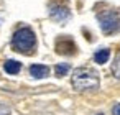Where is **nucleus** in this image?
<instances>
[{
  "label": "nucleus",
  "instance_id": "obj_1",
  "mask_svg": "<svg viewBox=\"0 0 120 115\" xmlns=\"http://www.w3.org/2000/svg\"><path fill=\"white\" fill-rule=\"evenodd\" d=\"M72 87L79 92L99 87V74L90 67H77L72 72Z\"/></svg>",
  "mask_w": 120,
  "mask_h": 115
},
{
  "label": "nucleus",
  "instance_id": "obj_2",
  "mask_svg": "<svg viewBox=\"0 0 120 115\" xmlns=\"http://www.w3.org/2000/svg\"><path fill=\"white\" fill-rule=\"evenodd\" d=\"M12 46L18 53H30L36 46V36H35L33 30H30V28L17 30L13 35V40H12Z\"/></svg>",
  "mask_w": 120,
  "mask_h": 115
},
{
  "label": "nucleus",
  "instance_id": "obj_3",
  "mask_svg": "<svg viewBox=\"0 0 120 115\" xmlns=\"http://www.w3.org/2000/svg\"><path fill=\"white\" fill-rule=\"evenodd\" d=\"M97 20L100 23V30L105 35H113L120 31V17L113 10H105L97 15Z\"/></svg>",
  "mask_w": 120,
  "mask_h": 115
},
{
  "label": "nucleus",
  "instance_id": "obj_4",
  "mask_svg": "<svg viewBox=\"0 0 120 115\" xmlns=\"http://www.w3.org/2000/svg\"><path fill=\"white\" fill-rule=\"evenodd\" d=\"M49 17H51L54 22L64 25V23L71 18V12H69L68 7H63V5H51V7H49Z\"/></svg>",
  "mask_w": 120,
  "mask_h": 115
},
{
  "label": "nucleus",
  "instance_id": "obj_5",
  "mask_svg": "<svg viewBox=\"0 0 120 115\" xmlns=\"http://www.w3.org/2000/svg\"><path fill=\"white\" fill-rule=\"evenodd\" d=\"M30 74L35 79H43L49 74V67L48 66H41V64H33L30 66Z\"/></svg>",
  "mask_w": 120,
  "mask_h": 115
},
{
  "label": "nucleus",
  "instance_id": "obj_6",
  "mask_svg": "<svg viewBox=\"0 0 120 115\" xmlns=\"http://www.w3.org/2000/svg\"><path fill=\"white\" fill-rule=\"evenodd\" d=\"M74 49H76L74 43L72 41H68V40L66 41H58V45H56V51L59 54H72Z\"/></svg>",
  "mask_w": 120,
  "mask_h": 115
},
{
  "label": "nucleus",
  "instance_id": "obj_7",
  "mask_svg": "<svg viewBox=\"0 0 120 115\" xmlns=\"http://www.w3.org/2000/svg\"><path fill=\"white\" fill-rule=\"evenodd\" d=\"M4 69H5L8 74H18L20 69H22V64H20L18 61H15V59H8V61H5Z\"/></svg>",
  "mask_w": 120,
  "mask_h": 115
},
{
  "label": "nucleus",
  "instance_id": "obj_8",
  "mask_svg": "<svg viewBox=\"0 0 120 115\" xmlns=\"http://www.w3.org/2000/svg\"><path fill=\"white\" fill-rule=\"evenodd\" d=\"M109 58H110V51H109L107 48H104V49H99V51L94 54V61H95V63H99V64H104V63H107V61H109Z\"/></svg>",
  "mask_w": 120,
  "mask_h": 115
},
{
  "label": "nucleus",
  "instance_id": "obj_9",
  "mask_svg": "<svg viewBox=\"0 0 120 115\" xmlns=\"http://www.w3.org/2000/svg\"><path fill=\"white\" fill-rule=\"evenodd\" d=\"M69 69H71V66H69L68 63H61V64H56V66H54V72H56V76H59V77L66 76Z\"/></svg>",
  "mask_w": 120,
  "mask_h": 115
},
{
  "label": "nucleus",
  "instance_id": "obj_10",
  "mask_svg": "<svg viewBox=\"0 0 120 115\" xmlns=\"http://www.w3.org/2000/svg\"><path fill=\"white\" fill-rule=\"evenodd\" d=\"M112 72H113V76L117 79H120V51L117 53V56H115V59L112 63Z\"/></svg>",
  "mask_w": 120,
  "mask_h": 115
},
{
  "label": "nucleus",
  "instance_id": "obj_11",
  "mask_svg": "<svg viewBox=\"0 0 120 115\" xmlns=\"http://www.w3.org/2000/svg\"><path fill=\"white\" fill-rule=\"evenodd\" d=\"M113 115H120V104H117V105H113Z\"/></svg>",
  "mask_w": 120,
  "mask_h": 115
},
{
  "label": "nucleus",
  "instance_id": "obj_12",
  "mask_svg": "<svg viewBox=\"0 0 120 115\" xmlns=\"http://www.w3.org/2000/svg\"><path fill=\"white\" fill-rule=\"evenodd\" d=\"M95 115H104V113H95Z\"/></svg>",
  "mask_w": 120,
  "mask_h": 115
}]
</instances>
